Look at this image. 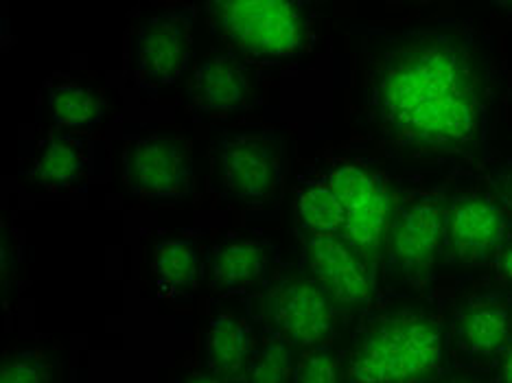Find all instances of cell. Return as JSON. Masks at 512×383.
<instances>
[{"label":"cell","instance_id":"5bb4252c","mask_svg":"<svg viewBox=\"0 0 512 383\" xmlns=\"http://www.w3.org/2000/svg\"><path fill=\"white\" fill-rule=\"evenodd\" d=\"M512 333L510 311L497 300H480L462 313L458 320V342L464 351L488 357L508 346Z\"/></svg>","mask_w":512,"mask_h":383},{"label":"cell","instance_id":"52a82bcc","mask_svg":"<svg viewBox=\"0 0 512 383\" xmlns=\"http://www.w3.org/2000/svg\"><path fill=\"white\" fill-rule=\"evenodd\" d=\"M191 156L182 141L154 134L125 152V180L151 200H176L191 189Z\"/></svg>","mask_w":512,"mask_h":383},{"label":"cell","instance_id":"7a4b0ae2","mask_svg":"<svg viewBox=\"0 0 512 383\" xmlns=\"http://www.w3.org/2000/svg\"><path fill=\"white\" fill-rule=\"evenodd\" d=\"M445 362L438 324L421 313L381 318L353 346L346 383H425Z\"/></svg>","mask_w":512,"mask_h":383},{"label":"cell","instance_id":"484cf974","mask_svg":"<svg viewBox=\"0 0 512 383\" xmlns=\"http://www.w3.org/2000/svg\"><path fill=\"white\" fill-rule=\"evenodd\" d=\"M508 193H510V197H512V176H510V180H508Z\"/></svg>","mask_w":512,"mask_h":383},{"label":"cell","instance_id":"6da1fadb","mask_svg":"<svg viewBox=\"0 0 512 383\" xmlns=\"http://www.w3.org/2000/svg\"><path fill=\"white\" fill-rule=\"evenodd\" d=\"M368 106L392 143L425 154H469L486 127L480 66L447 31L407 33L383 51L370 71Z\"/></svg>","mask_w":512,"mask_h":383},{"label":"cell","instance_id":"e0dca14e","mask_svg":"<svg viewBox=\"0 0 512 383\" xmlns=\"http://www.w3.org/2000/svg\"><path fill=\"white\" fill-rule=\"evenodd\" d=\"M296 208L300 222L311 235H340L344 232V206L329 184H311L298 195Z\"/></svg>","mask_w":512,"mask_h":383},{"label":"cell","instance_id":"4fadbf2b","mask_svg":"<svg viewBox=\"0 0 512 383\" xmlns=\"http://www.w3.org/2000/svg\"><path fill=\"white\" fill-rule=\"evenodd\" d=\"M206 364L224 379L241 377L254 355L252 329L235 313L221 311L206 329Z\"/></svg>","mask_w":512,"mask_h":383},{"label":"cell","instance_id":"9c48e42d","mask_svg":"<svg viewBox=\"0 0 512 383\" xmlns=\"http://www.w3.org/2000/svg\"><path fill=\"white\" fill-rule=\"evenodd\" d=\"M136 68L154 84H173L191 60V25L180 11L149 18L134 42Z\"/></svg>","mask_w":512,"mask_h":383},{"label":"cell","instance_id":"d4e9b609","mask_svg":"<svg viewBox=\"0 0 512 383\" xmlns=\"http://www.w3.org/2000/svg\"><path fill=\"white\" fill-rule=\"evenodd\" d=\"M186 383H226V379L215 373H200V375H193Z\"/></svg>","mask_w":512,"mask_h":383},{"label":"cell","instance_id":"277c9868","mask_svg":"<svg viewBox=\"0 0 512 383\" xmlns=\"http://www.w3.org/2000/svg\"><path fill=\"white\" fill-rule=\"evenodd\" d=\"M274 333L296 348H316L335 329V303L313 278L292 276L272 287L265 303Z\"/></svg>","mask_w":512,"mask_h":383},{"label":"cell","instance_id":"7402d4cb","mask_svg":"<svg viewBox=\"0 0 512 383\" xmlns=\"http://www.w3.org/2000/svg\"><path fill=\"white\" fill-rule=\"evenodd\" d=\"M0 383H51V373L49 366L40 362V357L20 353L3 362Z\"/></svg>","mask_w":512,"mask_h":383},{"label":"cell","instance_id":"30bf717a","mask_svg":"<svg viewBox=\"0 0 512 383\" xmlns=\"http://www.w3.org/2000/svg\"><path fill=\"white\" fill-rule=\"evenodd\" d=\"M506 219L486 197L467 195L453 202L445 219V239L458 259L467 263L486 261L502 246Z\"/></svg>","mask_w":512,"mask_h":383},{"label":"cell","instance_id":"ffe728a7","mask_svg":"<svg viewBox=\"0 0 512 383\" xmlns=\"http://www.w3.org/2000/svg\"><path fill=\"white\" fill-rule=\"evenodd\" d=\"M81 169L84 162L79 152L64 138H53L46 143L38 158V178L46 187H66L79 176Z\"/></svg>","mask_w":512,"mask_h":383},{"label":"cell","instance_id":"ba28073f","mask_svg":"<svg viewBox=\"0 0 512 383\" xmlns=\"http://www.w3.org/2000/svg\"><path fill=\"white\" fill-rule=\"evenodd\" d=\"M307 261L313 281L331 296L335 305L364 307L372 300L375 285L364 257L342 235H311Z\"/></svg>","mask_w":512,"mask_h":383},{"label":"cell","instance_id":"44dd1931","mask_svg":"<svg viewBox=\"0 0 512 383\" xmlns=\"http://www.w3.org/2000/svg\"><path fill=\"white\" fill-rule=\"evenodd\" d=\"M294 383H340V362L331 348L322 344L302 353L296 362Z\"/></svg>","mask_w":512,"mask_h":383},{"label":"cell","instance_id":"3957f363","mask_svg":"<svg viewBox=\"0 0 512 383\" xmlns=\"http://www.w3.org/2000/svg\"><path fill=\"white\" fill-rule=\"evenodd\" d=\"M230 44L259 57H292L305 44L302 7L287 0H219L206 5Z\"/></svg>","mask_w":512,"mask_h":383},{"label":"cell","instance_id":"cb8c5ba5","mask_svg":"<svg viewBox=\"0 0 512 383\" xmlns=\"http://www.w3.org/2000/svg\"><path fill=\"white\" fill-rule=\"evenodd\" d=\"M499 381L512 383V346H508V351L502 359V366H499Z\"/></svg>","mask_w":512,"mask_h":383},{"label":"cell","instance_id":"8992f818","mask_svg":"<svg viewBox=\"0 0 512 383\" xmlns=\"http://www.w3.org/2000/svg\"><path fill=\"white\" fill-rule=\"evenodd\" d=\"M447 213L434 195H416L392 217L388 248L397 270L412 281H423L432 272L445 241Z\"/></svg>","mask_w":512,"mask_h":383},{"label":"cell","instance_id":"d6986e66","mask_svg":"<svg viewBox=\"0 0 512 383\" xmlns=\"http://www.w3.org/2000/svg\"><path fill=\"white\" fill-rule=\"evenodd\" d=\"M296 359L294 346L285 342L281 335H272L259 351H254L243 370L246 383H294Z\"/></svg>","mask_w":512,"mask_h":383},{"label":"cell","instance_id":"4316f807","mask_svg":"<svg viewBox=\"0 0 512 383\" xmlns=\"http://www.w3.org/2000/svg\"><path fill=\"white\" fill-rule=\"evenodd\" d=\"M458 383H471V381H458Z\"/></svg>","mask_w":512,"mask_h":383},{"label":"cell","instance_id":"5b68a950","mask_svg":"<svg viewBox=\"0 0 512 383\" xmlns=\"http://www.w3.org/2000/svg\"><path fill=\"white\" fill-rule=\"evenodd\" d=\"M329 187L344 206V239L364 259H375L386 246L392 222L390 200L383 184L362 167L342 165L331 171Z\"/></svg>","mask_w":512,"mask_h":383},{"label":"cell","instance_id":"2e32d148","mask_svg":"<svg viewBox=\"0 0 512 383\" xmlns=\"http://www.w3.org/2000/svg\"><path fill=\"white\" fill-rule=\"evenodd\" d=\"M151 268L158 283L167 289H186L200 270V252L189 239H165L154 248Z\"/></svg>","mask_w":512,"mask_h":383},{"label":"cell","instance_id":"9a60e30c","mask_svg":"<svg viewBox=\"0 0 512 383\" xmlns=\"http://www.w3.org/2000/svg\"><path fill=\"white\" fill-rule=\"evenodd\" d=\"M267 265H270V254L263 243L250 239L230 241L213 254V285L224 292H239L261 281Z\"/></svg>","mask_w":512,"mask_h":383},{"label":"cell","instance_id":"7c38bea8","mask_svg":"<svg viewBox=\"0 0 512 383\" xmlns=\"http://www.w3.org/2000/svg\"><path fill=\"white\" fill-rule=\"evenodd\" d=\"M189 95L193 106L206 114H228L248 106L250 77L232 53H217L195 68Z\"/></svg>","mask_w":512,"mask_h":383},{"label":"cell","instance_id":"603a6c76","mask_svg":"<svg viewBox=\"0 0 512 383\" xmlns=\"http://www.w3.org/2000/svg\"><path fill=\"white\" fill-rule=\"evenodd\" d=\"M497 265H499V274L512 283V241L504 243L502 250H499Z\"/></svg>","mask_w":512,"mask_h":383},{"label":"cell","instance_id":"ac0fdd59","mask_svg":"<svg viewBox=\"0 0 512 383\" xmlns=\"http://www.w3.org/2000/svg\"><path fill=\"white\" fill-rule=\"evenodd\" d=\"M49 112L60 127H88L101 119L103 103L86 86L57 84L49 92Z\"/></svg>","mask_w":512,"mask_h":383},{"label":"cell","instance_id":"8fae6325","mask_svg":"<svg viewBox=\"0 0 512 383\" xmlns=\"http://www.w3.org/2000/svg\"><path fill=\"white\" fill-rule=\"evenodd\" d=\"M219 171L232 195L256 204L276 187L278 158L259 138L235 136L219 147Z\"/></svg>","mask_w":512,"mask_h":383}]
</instances>
